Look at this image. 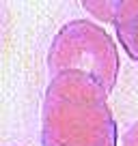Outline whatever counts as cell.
<instances>
[{"mask_svg":"<svg viewBox=\"0 0 138 146\" xmlns=\"http://www.w3.org/2000/svg\"><path fill=\"white\" fill-rule=\"evenodd\" d=\"M41 146H119L108 92L95 78L67 71L50 80L41 105Z\"/></svg>","mask_w":138,"mask_h":146,"instance_id":"1","label":"cell"},{"mask_svg":"<svg viewBox=\"0 0 138 146\" xmlns=\"http://www.w3.org/2000/svg\"><path fill=\"white\" fill-rule=\"evenodd\" d=\"M46 64L52 78L67 71L86 73L110 95L119 80L121 56L117 41L104 26L88 19H71L54 35Z\"/></svg>","mask_w":138,"mask_h":146,"instance_id":"2","label":"cell"},{"mask_svg":"<svg viewBox=\"0 0 138 146\" xmlns=\"http://www.w3.org/2000/svg\"><path fill=\"white\" fill-rule=\"evenodd\" d=\"M115 30L125 54L138 62V0H123Z\"/></svg>","mask_w":138,"mask_h":146,"instance_id":"3","label":"cell"},{"mask_svg":"<svg viewBox=\"0 0 138 146\" xmlns=\"http://www.w3.org/2000/svg\"><path fill=\"white\" fill-rule=\"evenodd\" d=\"M121 5H123V0H84L82 2L84 11H88L95 19L104 24H112V26L119 17Z\"/></svg>","mask_w":138,"mask_h":146,"instance_id":"4","label":"cell"},{"mask_svg":"<svg viewBox=\"0 0 138 146\" xmlns=\"http://www.w3.org/2000/svg\"><path fill=\"white\" fill-rule=\"evenodd\" d=\"M121 146H138V120L129 125V129L121 137Z\"/></svg>","mask_w":138,"mask_h":146,"instance_id":"5","label":"cell"}]
</instances>
